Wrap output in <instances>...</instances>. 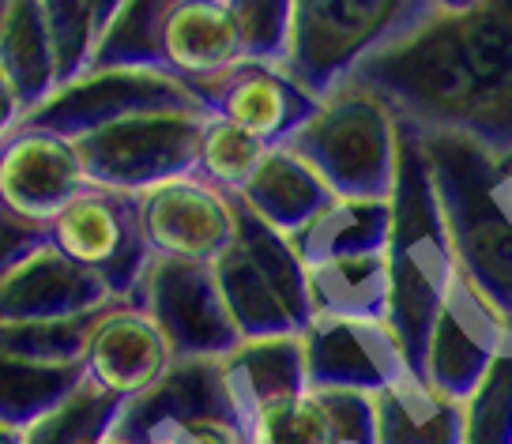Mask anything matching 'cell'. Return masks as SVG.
I'll list each match as a JSON object with an SVG mask.
<instances>
[{"label":"cell","mask_w":512,"mask_h":444,"mask_svg":"<svg viewBox=\"0 0 512 444\" xmlns=\"http://www.w3.org/2000/svg\"><path fill=\"white\" fill-rule=\"evenodd\" d=\"M460 407V444H512V339Z\"/></svg>","instance_id":"1f68e13d"},{"label":"cell","mask_w":512,"mask_h":444,"mask_svg":"<svg viewBox=\"0 0 512 444\" xmlns=\"http://www.w3.org/2000/svg\"><path fill=\"white\" fill-rule=\"evenodd\" d=\"M377 444H460L464 407L422 377H403L373 396Z\"/></svg>","instance_id":"603a6c76"},{"label":"cell","mask_w":512,"mask_h":444,"mask_svg":"<svg viewBox=\"0 0 512 444\" xmlns=\"http://www.w3.org/2000/svg\"><path fill=\"white\" fill-rule=\"evenodd\" d=\"M113 298L95 271L42 238L0 271V324L8 320H68L110 309Z\"/></svg>","instance_id":"9a60e30c"},{"label":"cell","mask_w":512,"mask_h":444,"mask_svg":"<svg viewBox=\"0 0 512 444\" xmlns=\"http://www.w3.org/2000/svg\"><path fill=\"white\" fill-rule=\"evenodd\" d=\"M245 444H328V418L313 392L268 403L241 422Z\"/></svg>","instance_id":"d6a6232c"},{"label":"cell","mask_w":512,"mask_h":444,"mask_svg":"<svg viewBox=\"0 0 512 444\" xmlns=\"http://www.w3.org/2000/svg\"><path fill=\"white\" fill-rule=\"evenodd\" d=\"M23 117H27V110H23V102H19L16 87H12V80L0 72V143L23 125Z\"/></svg>","instance_id":"8d00e7d4"},{"label":"cell","mask_w":512,"mask_h":444,"mask_svg":"<svg viewBox=\"0 0 512 444\" xmlns=\"http://www.w3.org/2000/svg\"><path fill=\"white\" fill-rule=\"evenodd\" d=\"M309 392H366L411 377L400 339L384 320H313L302 332Z\"/></svg>","instance_id":"4fadbf2b"},{"label":"cell","mask_w":512,"mask_h":444,"mask_svg":"<svg viewBox=\"0 0 512 444\" xmlns=\"http://www.w3.org/2000/svg\"><path fill=\"white\" fill-rule=\"evenodd\" d=\"M125 403L128 399L110 396L83 377L72 396H64L53 411L23 429V444H102L113 437Z\"/></svg>","instance_id":"4316f807"},{"label":"cell","mask_w":512,"mask_h":444,"mask_svg":"<svg viewBox=\"0 0 512 444\" xmlns=\"http://www.w3.org/2000/svg\"><path fill=\"white\" fill-rule=\"evenodd\" d=\"M0 444H23V429L0 422Z\"/></svg>","instance_id":"ab89813d"},{"label":"cell","mask_w":512,"mask_h":444,"mask_svg":"<svg viewBox=\"0 0 512 444\" xmlns=\"http://www.w3.org/2000/svg\"><path fill=\"white\" fill-rule=\"evenodd\" d=\"M268 147L249 136L245 128H238L234 121H226L219 113L204 117L200 128V147H196V177L208 181L211 189L238 196L241 185L253 177L256 162Z\"/></svg>","instance_id":"4dcf8cb0"},{"label":"cell","mask_w":512,"mask_h":444,"mask_svg":"<svg viewBox=\"0 0 512 444\" xmlns=\"http://www.w3.org/2000/svg\"><path fill=\"white\" fill-rule=\"evenodd\" d=\"M497 170H501V185H505V192H509V200H512V151L497 159Z\"/></svg>","instance_id":"f35d334b"},{"label":"cell","mask_w":512,"mask_h":444,"mask_svg":"<svg viewBox=\"0 0 512 444\" xmlns=\"http://www.w3.org/2000/svg\"><path fill=\"white\" fill-rule=\"evenodd\" d=\"M95 317L98 313L68 320H8L0 324V354L27 365H42V369L80 365Z\"/></svg>","instance_id":"f546056e"},{"label":"cell","mask_w":512,"mask_h":444,"mask_svg":"<svg viewBox=\"0 0 512 444\" xmlns=\"http://www.w3.org/2000/svg\"><path fill=\"white\" fill-rule=\"evenodd\" d=\"M238 234L211 271L238 328V339H268V335H302L313 324L309 283L298 253L283 234L249 215L234 196Z\"/></svg>","instance_id":"8992f818"},{"label":"cell","mask_w":512,"mask_h":444,"mask_svg":"<svg viewBox=\"0 0 512 444\" xmlns=\"http://www.w3.org/2000/svg\"><path fill=\"white\" fill-rule=\"evenodd\" d=\"M102 444H125V441H121V437H106Z\"/></svg>","instance_id":"60d3db41"},{"label":"cell","mask_w":512,"mask_h":444,"mask_svg":"<svg viewBox=\"0 0 512 444\" xmlns=\"http://www.w3.org/2000/svg\"><path fill=\"white\" fill-rule=\"evenodd\" d=\"M313 320H384L388 317V256L358 253L305 268Z\"/></svg>","instance_id":"cb8c5ba5"},{"label":"cell","mask_w":512,"mask_h":444,"mask_svg":"<svg viewBox=\"0 0 512 444\" xmlns=\"http://www.w3.org/2000/svg\"><path fill=\"white\" fill-rule=\"evenodd\" d=\"M136 222L151 256L211 268L238 234L234 196L196 174L162 181L136 196Z\"/></svg>","instance_id":"8fae6325"},{"label":"cell","mask_w":512,"mask_h":444,"mask_svg":"<svg viewBox=\"0 0 512 444\" xmlns=\"http://www.w3.org/2000/svg\"><path fill=\"white\" fill-rule=\"evenodd\" d=\"M0 72L12 80L27 113L57 91V64L38 0H8L0 12Z\"/></svg>","instance_id":"d4e9b609"},{"label":"cell","mask_w":512,"mask_h":444,"mask_svg":"<svg viewBox=\"0 0 512 444\" xmlns=\"http://www.w3.org/2000/svg\"><path fill=\"white\" fill-rule=\"evenodd\" d=\"M347 200H388L400 170V117L373 87L336 83L287 143Z\"/></svg>","instance_id":"277c9868"},{"label":"cell","mask_w":512,"mask_h":444,"mask_svg":"<svg viewBox=\"0 0 512 444\" xmlns=\"http://www.w3.org/2000/svg\"><path fill=\"white\" fill-rule=\"evenodd\" d=\"M208 113L245 128L264 147H283L313 117L317 98L290 76L283 64L241 61L219 80L196 83Z\"/></svg>","instance_id":"2e32d148"},{"label":"cell","mask_w":512,"mask_h":444,"mask_svg":"<svg viewBox=\"0 0 512 444\" xmlns=\"http://www.w3.org/2000/svg\"><path fill=\"white\" fill-rule=\"evenodd\" d=\"M426 0H290L287 68L313 98L396 46L430 16Z\"/></svg>","instance_id":"5b68a950"},{"label":"cell","mask_w":512,"mask_h":444,"mask_svg":"<svg viewBox=\"0 0 512 444\" xmlns=\"http://www.w3.org/2000/svg\"><path fill=\"white\" fill-rule=\"evenodd\" d=\"M392 204V230H388V317L384 324L400 339L407 365H422L426 335L445 302L448 286L460 275L456 253L445 230V215L433 192V177L422 155V140L415 128L400 121V170L396 189L388 196Z\"/></svg>","instance_id":"3957f363"},{"label":"cell","mask_w":512,"mask_h":444,"mask_svg":"<svg viewBox=\"0 0 512 444\" xmlns=\"http://www.w3.org/2000/svg\"><path fill=\"white\" fill-rule=\"evenodd\" d=\"M83 189L87 174L72 140L19 125L0 143V204L19 219L49 226V219Z\"/></svg>","instance_id":"5bb4252c"},{"label":"cell","mask_w":512,"mask_h":444,"mask_svg":"<svg viewBox=\"0 0 512 444\" xmlns=\"http://www.w3.org/2000/svg\"><path fill=\"white\" fill-rule=\"evenodd\" d=\"M196 418H234L238 422L223 384V358L170 362V369L147 392L128 399L113 437H121L125 444H166L177 429Z\"/></svg>","instance_id":"e0dca14e"},{"label":"cell","mask_w":512,"mask_h":444,"mask_svg":"<svg viewBox=\"0 0 512 444\" xmlns=\"http://www.w3.org/2000/svg\"><path fill=\"white\" fill-rule=\"evenodd\" d=\"M4 8H8V0H0V12H4Z\"/></svg>","instance_id":"b9f144b4"},{"label":"cell","mask_w":512,"mask_h":444,"mask_svg":"<svg viewBox=\"0 0 512 444\" xmlns=\"http://www.w3.org/2000/svg\"><path fill=\"white\" fill-rule=\"evenodd\" d=\"M83 384V365L42 369L0 354V422L27 429Z\"/></svg>","instance_id":"83f0119b"},{"label":"cell","mask_w":512,"mask_h":444,"mask_svg":"<svg viewBox=\"0 0 512 444\" xmlns=\"http://www.w3.org/2000/svg\"><path fill=\"white\" fill-rule=\"evenodd\" d=\"M509 339V324L497 317L464 275H456L430 324L418 377L441 396L464 403Z\"/></svg>","instance_id":"7c38bea8"},{"label":"cell","mask_w":512,"mask_h":444,"mask_svg":"<svg viewBox=\"0 0 512 444\" xmlns=\"http://www.w3.org/2000/svg\"><path fill=\"white\" fill-rule=\"evenodd\" d=\"M433 12H464V8H471L475 0H426Z\"/></svg>","instance_id":"74e56055"},{"label":"cell","mask_w":512,"mask_h":444,"mask_svg":"<svg viewBox=\"0 0 512 444\" xmlns=\"http://www.w3.org/2000/svg\"><path fill=\"white\" fill-rule=\"evenodd\" d=\"M132 302L155 320L174 362L185 358H226L238 347V328L230 324L215 271L185 260L151 256L144 283Z\"/></svg>","instance_id":"30bf717a"},{"label":"cell","mask_w":512,"mask_h":444,"mask_svg":"<svg viewBox=\"0 0 512 444\" xmlns=\"http://www.w3.org/2000/svg\"><path fill=\"white\" fill-rule=\"evenodd\" d=\"M46 238L80 268L95 271L113 302H132L144 283L151 253L136 222V196L87 189L49 219Z\"/></svg>","instance_id":"9c48e42d"},{"label":"cell","mask_w":512,"mask_h":444,"mask_svg":"<svg viewBox=\"0 0 512 444\" xmlns=\"http://www.w3.org/2000/svg\"><path fill=\"white\" fill-rule=\"evenodd\" d=\"M177 0H121L98 38L91 68H151L170 72L162 34ZM87 68V72H91Z\"/></svg>","instance_id":"484cf974"},{"label":"cell","mask_w":512,"mask_h":444,"mask_svg":"<svg viewBox=\"0 0 512 444\" xmlns=\"http://www.w3.org/2000/svg\"><path fill=\"white\" fill-rule=\"evenodd\" d=\"M328 200L332 189L324 185V177L287 143L268 147L256 162L253 177L238 192V204L283 238L298 234Z\"/></svg>","instance_id":"d6986e66"},{"label":"cell","mask_w":512,"mask_h":444,"mask_svg":"<svg viewBox=\"0 0 512 444\" xmlns=\"http://www.w3.org/2000/svg\"><path fill=\"white\" fill-rule=\"evenodd\" d=\"M392 230V204L388 200H347L332 196L298 234H290V249L298 253L302 268H317L328 260L388 249Z\"/></svg>","instance_id":"7402d4cb"},{"label":"cell","mask_w":512,"mask_h":444,"mask_svg":"<svg viewBox=\"0 0 512 444\" xmlns=\"http://www.w3.org/2000/svg\"><path fill=\"white\" fill-rule=\"evenodd\" d=\"M159 110H192L208 113L196 83L181 80L174 72L151 68H91L80 80L64 83L53 95L23 117V125L57 132L64 140H80L95 128L125 121L136 113Z\"/></svg>","instance_id":"ba28073f"},{"label":"cell","mask_w":512,"mask_h":444,"mask_svg":"<svg viewBox=\"0 0 512 444\" xmlns=\"http://www.w3.org/2000/svg\"><path fill=\"white\" fill-rule=\"evenodd\" d=\"M204 117L211 113H136L72 140L87 185L121 192V196H140L162 181L196 174V147H200Z\"/></svg>","instance_id":"52a82bcc"},{"label":"cell","mask_w":512,"mask_h":444,"mask_svg":"<svg viewBox=\"0 0 512 444\" xmlns=\"http://www.w3.org/2000/svg\"><path fill=\"white\" fill-rule=\"evenodd\" d=\"M38 8L57 64V87L80 80L91 68L98 38L106 31L102 0H38Z\"/></svg>","instance_id":"f1b7e54d"},{"label":"cell","mask_w":512,"mask_h":444,"mask_svg":"<svg viewBox=\"0 0 512 444\" xmlns=\"http://www.w3.org/2000/svg\"><path fill=\"white\" fill-rule=\"evenodd\" d=\"M241 34V57L283 64L290 46V0H226Z\"/></svg>","instance_id":"836d02e7"},{"label":"cell","mask_w":512,"mask_h":444,"mask_svg":"<svg viewBox=\"0 0 512 444\" xmlns=\"http://www.w3.org/2000/svg\"><path fill=\"white\" fill-rule=\"evenodd\" d=\"M328 418V444H377L373 396L366 392H313Z\"/></svg>","instance_id":"e575fe53"},{"label":"cell","mask_w":512,"mask_h":444,"mask_svg":"<svg viewBox=\"0 0 512 444\" xmlns=\"http://www.w3.org/2000/svg\"><path fill=\"white\" fill-rule=\"evenodd\" d=\"M174 354L166 347L155 320L136 302H113L91 320V332L83 343V377L110 392L132 399L147 392L170 369Z\"/></svg>","instance_id":"ac0fdd59"},{"label":"cell","mask_w":512,"mask_h":444,"mask_svg":"<svg viewBox=\"0 0 512 444\" xmlns=\"http://www.w3.org/2000/svg\"><path fill=\"white\" fill-rule=\"evenodd\" d=\"M351 80L373 87L415 132H456L490 155L512 151V0L430 12Z\"/></svg>","instance_id":"6da1fadb"},{"label":"cell","mask_w":512,"mask_h":444,"mask_svg":"<svg viewBox=\"0 0 512 444\" xmlns=\"http://www.w3.org/2000/svg\"><path fill=\"white\" fill-rule=\"evenodd\" d=\"M223 384L238 422H245L268 403L309 392L302 335L241 339L223 358Z\"/></svg>","instance_id":"44dd1931"},{"label":"cell","mask_w":512,"mask_h":444,"mask_svg":"<svg viewBox=\"0 0 512 444\" xmlns=\"http://www.w3.org/2000/svg\"><path fill=\"white\" fill-rule=\"evenodd\" d=\"M170 72L189 83H208L241 64V34L226 0H177L162 34Z\"/></svg>","instance_id":"ffe728a7"},{"label":"cell","mask_w":512,"mask_h":444,"mask_svg":"<svg viewBox=\"0 0 512 444\" xmlns=\"http://www.w3.org/2000/svg\"><path fill=\"white\" fill-rule=\"evenodd\" d=\"M456 271L512 328V200L497 155L456 132H418Z\"/></svg>","instance_id":"7a4b0ae2"},{"label":"cell","mask_w":512,"mask_h":444,"mask_svg":"<svg viewBox=\"0 0 512 444\" xmlns=\"http://www.w3.org/2000/svg\"><path fill=\"white\" fill-rule=\"evenodd\" d=\"M166 444H245V433L234 418H196L177 429Z\"/></svg>","instance_id":"d590c367"}]
</instances>
